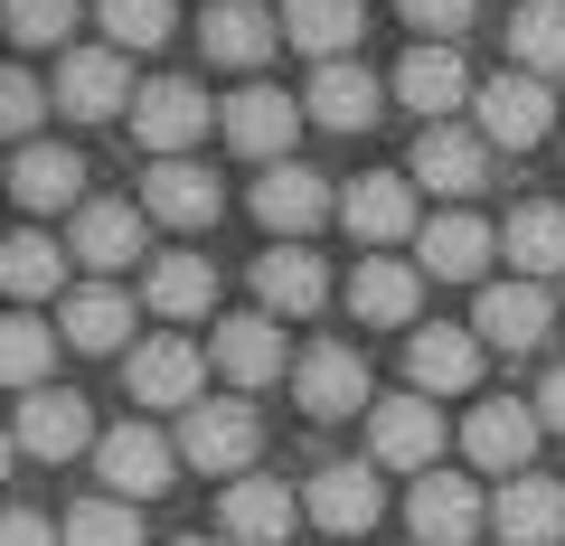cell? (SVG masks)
I'll use <instances>...</instances> for the list:
<instances>
[{"label": "cell", "mask_w": 565, "mask_h": 546, "mask_svg": "<svg viewBox=\"0 0 565 546\" xmlns=\"http://www.w3.org/2000/svg\"><path fill=\"white\" fill-rule=\"evenodd\" d=\"M471 104H481V142L490 151H527V142H546V122H556V95H546V76H527V66L519 76L500 66Z\"/></svg>", "instance_id": "obj_1"}, {"label": "cell", "mask_w": 565, "mask_h": 546, "mask_svg": "<svg viewBox=\"0 0 565 546\" xmlns=\"http://www.w3.org/2000/svg\"><path fill=\"white\" fill-rule=\"evenodd\" d=\"M255 443H264V425H255L245 396H207V405H189V425H180V462H199V471H245Z\"/></svg>", "instance_id": "obj_2"}, {"label": "cell", "mask_w": 565, "mask_h": 546, "mask_svg": "<svg viewBox=\"0 0 565 546\" xmlns=\"http://www.w3.org/2000/svg\"><path fill=\"white\" fill-rule=\"evenodd\" d=\"M132 132L151 161H189V142L207 132V95L189 76H161V85H141L132 95Z\"/></svg>", "instance_id": "obj_3"}, {"label": "cell", "mask_w": 565, "mask_h": 546, "mask_svg": "<svg viewBox=\"0 0 565 546\" xmlns=\"http://www.w3.org/2000/svg\"><path fill=\"white\" fill-rule=\"evenodd\" d=\"M95 471H104L114 500H161L170 471H180V443H161L151 425H114V433L95 443Z\"/></svg>", "instance_id": "obj_4"}, {"label": "cell", "mask_w": 565, "mask_h": 546, "mask_svg": "<svg viewBox=\"0 0 565 546\" xmlns=\"http://www.w3.org/2000/svg\"><path fill=\"white\" fill-rule=\"evenodd\" d=\"M311 104H292L282 85H245V95H226V142L245 151V161H292V132H302Z\"/></svg>", "instance_id": "obj_5"}, {"label": "cell", "mask_w": 565, "mask_h": 546, "mask_svg": "<svg viewBox=\"0 0 565 546\" xmlns=\"http://www.w3.org/2000/svg\"><path fill=\"white\" fill-rule=\"evenodd\" d=\"M10 443L29 452V462H66V452L104 443L95 415H85V396H66V386H39V396H20V433Z\"/></svg>", "instance_id": "obj_6"}, {"label": "cell", "mask_w": 565, "mask_h": 546, "mask_svg": "<svg viewBox=\"0 0 565 546\" xmlns=\"http://www.w3.org/2000/svg\"><path fill=\"white\" fill-rule=\"evenodd\" d=\"M537 433H546V415H537V405L490 396L481 415L462 425V452H471L481 471H509V481H519V471H527V452H537Z\"/></svg>", "instance_id": "obj_7"}, {"label": "cell", "mask_w": 565, "mask_h": 546, "mask_svg": "<svg viewBox=\"0 0 565 546\" xmlns=\"http://www.w3.org/2000/svg\"><path fill=\"white\" fill-rule=\"evenodd\" d=\"M367 443H377L386 471H434V452H444V415H434V396H386L377 415H367Z\"/></svg>", "instance_id": "obj_8"}, {"label": "cell", "mask_w": 565, "mask_h": 546, "mask_svg": "<svg viewBox=\"0 0 565 546\" xmlns=\"http://www.w3.org/2000/svg\"><path fill=\"white\" fill-rule=\"evenodd\" d=\"M405 377H415L424 396H471V377H481V330H452V321L415 330V340H405Z\"/></svg>", "instance_id": "obj_9"}, {"label": "cell", "mask_w": 565, "mask_h": 546, "mask_svg": "<svg viewBox=\"0 0 565 546\" xmlns=\"http://www.w3.org/2000/svg\"><path fill=\"white\" fill-rule=\"evenodd\" d=\"M405 518H415L424 546H471L481 537V490H471L462 471H424L415 500H405Z\"/></svg>", "instance_id": "obj_10"}, {"label": "cell", "mask_w": 565, "mask_h": 546, "mask_svg": "<svg viewBox=\"0 0 565 546\" xmlns=\"http://www.w3.org/2000/svg\"><path fill=\"white\" fill-rule=\"evenodd\" d=\"M490 255H500V236H490L481 217H462V207H452V217H434V226L415 236V264L434 274V283H481Z\"/></svg>", "instance_id": "obj_11"}, {"label": "cell", "mask_w": 565, "mask_h": 546, "mask_svg": "<svg viewBox=\"0 0 565 546\" xmlns=\"http://www.w3.org/2000/svg\"><path fill=\"white\" fill-rule=\"evenodd\" d=\"M415 170L424 189H444V199H471V189L490 180V142L481 132H452V122H424V142H415Z\"/></svg>", "instance_id": "obj_12"}, {"label": "cell", "mask_w": 565, "mask_h": 546, "mask_svg": "<svg viewBox=\"0 0 565 546\" xmlns=\"http://www.w3.org/2000/svg\"><path fill=\"white\" fill-rule=\"evenodd\" d=\"M141 207L161 226H217V170H199V161H151L141 170Z\"/></svg>", "instance_id": "obj_13"}, {"label": "cell", "mask_w": 565, "mask_h": 546, "mask_svg": "<svg viewBox=\"0 0 565 546\" xmlns=\"http://www.w3.org/2000/svg\"><path fill=\"white\" fill-rule=\"evenodd\" d=\"M255 302H264V311H282V321L321 311V302H330L321 255H311V245H274V255H255Z\"/></svg>", "instance_id": "obj_14"}, {"label": "cell", "mask_w": 565, "mask_h": 546, "mask_svg": "<svg viewBox=\"0 0 565 546\" xmlns=\"http://www.w3.org/2000/svg\"><path fill=\"white\" fill-rule=\"evenodd\" d=\"M255 217L274 226L282 245H302L311 226L330 217V189L311 180V170H292V161H274V170H264V180H255Z\"/></svg>", "instance_id": "obj_15"}, {"label": "cell", "mask_w": 565, "mask_h": 546, "mask_svg": "<svg viewBox=\"0 0 565 546\" xmlns=\"http://www.w3.org/2000/svg\"><path fill=\"white\" fill-rule=\"evenodd\" d=\"M340 217H349V236H359V245H405V236H415V180L377 170V180H359L340 199Z\"/></svg>", "instance_id": "obj_16"}, {"label": "cell", "mask_w": 565, "mask_h": 546, "mask_svg": "<svg viewBox=\"0 0 565 546\" xmlns=\"http://www.w3.org/2000/svg\"><path fill=\"white\" fill-rule=\"evenodd\" d=\"M490 518H500L509 546H556L565 537V490L546 481V471H519V481L490 500Z\"/></svg>", "instance_id": "obj_17"}, {"label": "cell", "mask_w": 565, "mask_h": 546, "mask_svg": "<svg viewBox=\"0 0 565 546\" xmlns=\"http://www.w3.org/2000/svg\"><path fill=\"white\" fill-rule=\"evenodd\" d=\"M292 518H302V500L282 481H255V471H245V481L226 490V546H282Z\"/></svg>", "instance_id": "obj_18"}, {"label": "cell", "mask_w": 565, "mask_h": 546, "mask_svg": "<svg viewBox=\"0 0 565 546\" xmlns=\"http://www.w3.org/2000/svg\"><path fill=\"white\" fill-rule=\"evenodd\" d=\"M302 508L330 527V537H367V527H377V508H386V490H377V471L340 462V471H321V481H311Z\"/></svg>", "instance_id": "obj_19"}, {"label": "cell", "mask_w": 565, "mask_h": 546, "mask_svg": "<svg viewBox=\"0 0 565 546\" xmlns=\"http://www.w3.org/2000/svg\"><path fill=\"white\" fill-rule=\"evenodd\" d=\"M377 114H386V85L367 76L359 57H340V66L311 76V122H330V132H367Z\"/></svg>", "instance_id": "obj_20"}, {"label": "cell", "mask_w": 565, "mask_h": 546, "mask_svg": "<svg viewBox=\"0 0 565 546\" xmlns=\"http://www.w3.org/2000/svg\"><path fill=\"white\" fill-rule=\"evenodd\" d=\"M10 199L29 207V217H47V207H76L85 199V161L57 142H29L20 161H10Z\"/></svg>", "instance_id": "obj_21"}, {"label": "cell", "mask_w": 565, "mask_h": 546, "mask_svg": "<svg viewBox=\"0 0 565 546\" xmlns=\"http://www.w3.org/2000/svg\"><path fill=\"white\" fill-rule=\"evenodd\" d=\"M199 386H207V367H199L189 340H141L132 349V396L141 405H207Z\"/></svg>", "instance_id": "obj_22"}, {"label": "cell", "mask_w": 565, "mask_h": 546, "mask_svg": "<svg viewBox=\"0 0 565 546\" xmlns=\"http://www.w3.org/2000/svg\"><path fill=\"white\" fill-rule=\"evenodd\" d=\"M122 95H132V76H122V47H85V57L57 66V104H66L76 122L122 114Z\"/></svg>", "instance_id": "obj_23"}, {"label": "cell", "mask_w": 565, "mask_h": 546, "mask_svg": "<svg viewBox=\"0 0 565 546\" xmlns=\"http://www.w3.org/2000/svg\"><path fill=\"white\" fill-rule=\"evenodd\" d=\"M292 396H302V415H359V396H367V367H359V349H311L302 367H292Z\"/></svg>", "instance_id": "obj_24"}, {"label": "cell", "mask_w": 565, "mask_h": 546, "mask_svg": "<svg viewBox=\"0 0 565 546\" xmlns=\"http://www.w3.org/2000/svg\"><path fill=\"white\" fill-rule=\"evenodd\" d=\"M199 39H207V57L217 66H264L274 57V39H282V20L274 10H255V0H217L199 20Z\"/></svg>", "instance_id": "obj_25"}, {"label": "cell", "mask_w": 565, "mask_h": 546, "mask_svg": "<svg viewBox=\"0 0 565 546\" xmlns=\"http://www.w3.org/2000/svg\"><path fill=\"white\" fill-rule=\"evenodd\" d=\"M217 367L236 386H274L282 377V330H274V311H245V321H217Z\"/></svg>", "instance_id": "obj_26"}, {"label": "cell", "mask_w": 565, "mask_h": 546, "mask_svg": "<svg viewBox=\"0 0 565 546\" xmlns=\"http://www.w3.org/2000/svg\"><path fill=\"white\" fill-rule=\"evenodd\" d=\"M359 0H282V39L292 47H311L321 66H340L349 47H359Z\"/></svg>", "instance_id": "obj_27"}, {"label": "cell", "mask_w": 565, "mask_h": 546, "mask_svg": "<svg viewBox=\"0 0 565 546\" xmlns=\"http://www.w3.org/2000/svg\"><path fill=\"white\" fill-rule=\"evenodd\" d=\"M471 321H481V340H490V349H537L556 311H546V292H537V283H490Z\"/></svg>", "instance_id": "obj_28"}, {"label": "cell", "mask_w": 565, "mask_h": 546, "mask_svg": "<svg viewBox=\"0 0 565 546\" xmlns=\"http://www.w3.org/2000/svg\"><path fill=\"white\" fill-rule=\"evenodd\" d=\"M396 95H405V104H415V114H424V122H444V114H452V104H462V95H471V66H462V57H452V47H415V57H405V66H396Z\"/></svg>", "instance_id": "obj_29"}, {"label": "cell", "mask_w": 565, "mask_h": 546, "mask_svg": "<svg viewBox=\"0 0 565 546\" xmlns=\"http://www.w3.org/2000/svg\"><path fill=\"white\" fill-rule=\"evenodd\" d=\"M415 302H424V274H415V264L367 255L359 274H349V311H359V321H415Z\"/></svg>", "instance_id": "obj_30"}, {"label": "cell", "mask_w": 565, "mask_h": 546, "mask_svg": "<svg viewBox=\"0 0 565 546\" xmlns=\"http://www.w3.org/2000/svg\"><path fill=\"white\" fill-rule=\"evenodd\" d=\"M500 245H509V264H519V283H546V274H565V207H519Z\"/></svg>", "instance_id": "obj_31"}, {"label": "cell", "mask_w": 565, "mask_h": 546, "mask_svg": "<svg viewBox=\"0 0 565 546\" xmlns=\"http://www.w3.org/2000/svg\"><path fill=\"white\" fill-rule=\"evenodd\" d=\"M76 255H85V264H104V274H122V264L141 255V207L95 199V207L76 217Z\"/></svg>", "instance_id": "obj_32"}, {"label": "cell", "mask_w": 565, "mask_h": 546, "mask_svg": "<svg viewBox=\"0 0 565 546\" xmlns=\"http://www.w3.org/2000/svg\"><path fill=\"white\" fill-rule=\"evenodd\" d=\"M207 302H217L207 255H161V264H151V311H161V321H199Z\"/></svg>", "instance_id": "obj_33"}, {"label": "cell", "mask_w": 565, "mask_h": 546, "mask_svg": "<svg viewBox=\"0 0 565 546\" xmlns=\"http://www.w3.org/2000/svg\"><path fill=\"white\" fill-rule=\"evenodd\" d=\"M66 340H76V349H95V358H104V349H122V340H132V302H122L114 283L66 292Z\"/></svg>", "instance_id": "obj_34"}, {"label": "cell", "mask_w": 565, "mask_h": 546, "mask_svg": "<svg viewBox=\"0 0 565 546\" xmlns=\"http://www.w3.org/2000/svg\"><path fill=\"white\" fill-rule=\"evenodd\" d=\"M509 47H519L527 76H565V0H527L509 20Z\"/></svg>", "instance_id": "obj_35"}, {"label": "cell", "mask_w": 565, "mask_h": 546, "mask_svg": "<svg viewBox=\"0 0 565 546\" xmlns=\"http://www.w3.org/2000/svg\"><path fill=\"white\" fill-rule=\"evenodd\" d=\"M66 274V245H47L39 226H20L10 236V255H0V283H10V302H39V292H57Z\"/></svg>", "instance_id": "obj_36"}, {"label": "cell", "mask_w": 565, "mask_h": 546, "mask_svg": "<svg viewBox=\"0 0 565 546\" xmlns=\"http://www.w3.org/2000/svg\"><path fill=\"white\" fill-rule=\"evenodd\" d=\"M47 358H57V340H47V321H10V340H0V377L20 386V396H39Z\"/></svg>", "instance_id": "obj_37"}, {"label": "cell", "mask_w": 565, "mask_h": 546, "mask_svg": "<svg viewBox=\"0 0 565 546\" xmlns=\"http://www.w3.org/2000/svg\"><path fill=\"white\" fill-rule=\"evenodd\" d=\"M66 546H141L132 500H85L76 518H66Z\"/></svg>", "instance_id": "obj_38"}, {"label": "cell", "mask_w": 565, "mask_h": 546, "mask_svg": "<svg viewBox=\"0 0 565 546\" xmlns=\"http://www.w3.org/2000/svg\"><path fill=\"white\" fill-rule=\"evenodd\" d=\"M104 39L114 47H161L170 39V0H104Z\"/></svg>", "instance_id": "obj_39"}, {"label": "cell", "mask_w": 565, "mask_h": 546, "mask_svg": "<svg viewBox=\"0 0 565 546\" xmlns=\"http://www.w3.org/2000/svg\"><path fill=\"white\" fill-rule=\"evenodd\" d=\"M405 10V29H424V47H452L471 29V0H396Z\"/></svg>", "instance_id": "obj_40"}, {"label": "cell", "mask_w": 565, "mask_h": 546, "mask_svg": "<svg viewBox=\"0 0 565 546\" xmlns=\"http://www.w3.org/2000/svg\"><path fill=\"white\" fill-rule=\"evenodd\" d=\"M66 20H76V0H10V39H20V47L66 39Z\"/></svg>", "instance_id": "obj_41"}, {"label": "cell", "mask_w": 565, "mask_h": 546, "mask_svg": "<svg viewBox=\"0 0 565 546\" xmlns=\"http://www.w3.org/2000/svg\"><path fill=\"white\" fill-rule=\"evenodd\" d=\"M39 114H47V85L29 76V66H10V76H0V122L29 142V132H39Z\"/></svg>", "instance_id": "obj_42"}, {"label": "cell", "mask_w": 565, "mask_h": 546, "mask_svg": "<svg viewBox=\"0 0 565 546\" xmlns=\"http://www.w3.org/2000/svg\"><path fill=\"white\" fill-rule=\"evenodd\" d=\"M0 546H57V527H47L39 508H10V527H0Z\"/></svg>", "instance_id": "obj_43"}, {"label": "cell", "mask_w": 565, "mask_h": 546, "mask_svg": "<svg viewBox=\"0 0 565 546\" xmlns=\"http://www.w3.org/2000/svg\"><path fill=\"white\" fill-rule=\"evenodd\" d=\"M537 415H546V425H556V433H565V367H556V377H546V386H537Z\"/></svg>", "instance_id": "obj_44"}, {"label": "cell", "mask_w": 565, "mask_h": 546, "mask_svg": "<svg viewBox=\"0 0 565 546\" xmlns=\"http://www.w3.org/2000/svg\"><path fill=\"white\" fill-rule=\"evenodd\" d=\"M180 546H207V537H180ZM217 546H226V537H217Z\"/></svg>", "instance_id": "obj_45"}, {"label": "cell", "mask_w": 565, "mask_h": 546, "mask_svg": "<svg viewBox=\"0 0 565 546\" xmlns=\"http://www.w3.org/2000/svg\"><path fill=\"white\" fill-rule=\"evenodd\" d=\"M519 10H527V0H519Z\"/></svg>", "instance_id": "obj_46"}]
</instances>
